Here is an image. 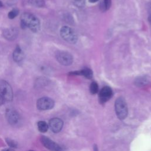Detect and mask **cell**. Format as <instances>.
Instances as JSON below:
<instances>
[{"label": "cell", "instance_id": "obj_1", "mask_svg": "<svg viewBox=\"0 0 151 151\" xmlns=\"http://www.w3.org/2000/svg\"><path fill=\"white\" fill-rule=\"evenodd\" d=\"M21 25L22 28H28L34 32H37L40 29V21L34 15L24 12L21 16Z\"/></svg>", "mask_w": 151, "mask_h": 151}, {"label": "cell", "instance_id": "obj_2", "mask_svg": "<svg viewBox=\"0 0 151 151\" xmlns=\"http://www.w3.org/2000/svg\"><path fill=\"white\" fill-rule=\"evenodd\" d=\"M115 112L120 120L126 119L128 113V109L125 100L120 97L116 99L114 103Z\"/></svg>", "mask_w": 151, "mask_h": 151}, {"label": "cell", "instance_id": "obj_3", "mask_svg": "<svg viewBox=\"0 0 151 151\" xmlns=\"http://www.w3.org/2000/svg\"><path fill=\"white\" fill-rule=\"evenodd\" d=\"M61 37L67 42L74 44L77 41L78 37L75 31L69 27L64 26L60 29Z\"/></svg>", "mask_w": 151, "mask_h": 151}, {"label": "cell", "instance_id": "obj_4", "mask_svg": "<svg viewBox=\"0 0 151 151\" xmlns=\"http://www.w3.org/2000/svg\"><path fill=\"white\" fill-rule=\"evenodd\" d=\"M0 94L4 97L5 101H10L13 99L12 89L10 84L5 80L0 81Z\"/></svg>", "mask_w": 151, "mask_h": 151}, {"label": "cell", "instance_id": "obj_5", "mask_svg": "<svg viewBox=\"0 0 151 151\" xmlns=\"http://www.w3.org/2000/svg\"><path fill=\"white\" fill-rule=\"evenodd\" d=\"M55 58L58 62L63 65H70L73 61L71 54L64 51H58L55 53Z\"/></svg>", "mask_w": 151, "mask_h": 151}, {"label": "cell", "instance_id": "obj_6", "mask_svg": "<svg viewBox=\"0 0 151 151\" xmlns=\"http://www.w3.org/2000/svg\"><path fill=\"white\" fill-rule=\"evenodd\" d=\"M54 106V101L50 97H44L39 99L37 101V107L39 110H47L52 109Z\"/></svg>", "mask_w": 151, "mask_h": 151}, {"label": "cell", "instance_id": "obj_7", "mask_svg": "<svg viewBox=\"0 0 151 151\" xmlns=\"http://www.w3.org/2000/svg\"><path fill=\"white\" fill-rule=\"evenodd\" d=\"M41 141L42 145L50 150L59 151L61 149L60 146L57 143L46 136H42L41 137Z\"/></svg>", "mask_w": 151, "mask_h": 151}, {"label": "cell", "instance_id": "obj_8", "mask_svg": "<svg viewBox=\"0 0 151 151\" xmlns=\"http://www.w3.org/2000/svg\"><path fill=\"white\" fill-rule=\"evenodd\" d=\"M6 117L9 124H17L19 121V115L18 112L13 109H9L6 111Z\"/></svg>", "mask_w": 151, "mask_h": 151}, {"label": "cell", "instance_id": "obj_9", "mask_svg": "<svg viewBox=\"0 0 151 151\" xmlns=\"http://www.w3.org/2000/svg\"><path fill=\"white\" fill-rule=\"evenodd\" d=\"M19 31L16 27H10L6 28L3 31V35L5 39L8 41H13L17 38Z\"/></svg>", "mask_w": 151, "mask_h": 151}, {"label": "cell", "instance_id": "obj_10", "mask_svg": "<svg viewBox=\"0 0 151 151\" xmlns=\"http://www.w3.org/2000/svg\"><path fill=\"white\" fill-rule=\"evenodd\" d=\"M113 96V91L110 87L105 86L99 93V100L101 103H105L108 101Z\"/></svg>", "mask_w": 151, "mask_h": 151}, {"label": "cell", "instance_id": "obj_11", "mask_svg": "<svg viewBox=\"0 0 151 151\" xmlns=\"http://www.w3.org/2000/svg\"><path fill=\"white\" fill-rule=\"evenodd\" d=\"M63 122L59 118H52L49 122V127L54 133H58L63 128Z\"/></svg>", "mask_w": 151, "mask_h": 151}, {"label": "cell", "instance_id": "obj_12", "mask_svg": "<svg viewBox=\"0 0 151 151\" xmlns=\"http://www.w3.org/2000/svg\"><path fill=\"white\" fill-rule=\"evenodd\" d=\"M24 55V52L22 51V49L20 48L19 46L17 45L15 48L12 54L14 60L17 63L20 62L23 60Z\"/></svg>", "mask_w": 151, "mask_h": 151}, {"label": "cell", "instance_id": "obj_13", "mask_svg": "<svg viewBox=\"0 0 151 151\" xmlns=\"http://www.w3.org/2000/svg\"><path fill=\"white\" fill-rule=\"evenodd\" d=\"M70 75L83 76L87 78L90 79L93 77V71L90 68H84L80 71H76L70 73Z\"/></svg>", "mask_w": 151, "mask_h": 151}, {"label": "cell", "instance_id": "obj_14", "mask_svg": "<svg viewBox=\"0 0 151 151\" xmlns=\"http://www.w3.org/2000/svg\"><path fill=\"white\" fill-rule=\"evenodd\" d=\"M28 3L35 7L41 8L45 5L44 0H29Z\"/></svg>", "mask_w": 151, "mask_h": 151}, {"label": "cell", "instance_id": "obj_15", "mask_svg": "<svg viewBox=\"0 0 151 151\" xmlns=\"http://www.w3.org/2000/svg\"><path fill=\"white\" fill-rule=\"evenodd\" d=\"M38 130L42 133H45L48 130V125L44 121H40L37 124Z\"/></svg>", "mask_w": 151, "mask_h": 151}, {"label": "cell", "instance_id": "obj_16", "mask_svg": "<svg viewBox=\"0 0 151 151\" xmlns=\"http://www.w3.org/2000/svg\"><path fill=\"white\" fill-rule=\"evenodd\" d=\"M99 90V86L96 82L93 81L91 83L90 86V91L91 94H95L98 92Z\"/></svg>", "mask_w": 151, "mask_h": 151}, {"label": "cell", "instance_id": "obj_17", "mask_svg": "<svg viewBox=\"0 0 151 151\" xmlns=\"http://www.w3.org/2000/svg\"><path fill=\"white\" fill-rule=\"evenodd\" d=\"M19 14V11L18 9H16V8H14V9H12L11 11H10L9 12H8V17L9 19H14V18H15Z\"/></svg>", "mask_w": 151, "mask_h": 151}, {"label": "cell", "instance_id": "obj_18", "mask_svg": "<svg viewBox=\"0 0 151 151\" xmlns=\"http://www.w3.org/2000/svg\"><path fill=\"white\" fill-rule=\"evenodd\" d=\"M101 5V8L102 9L103 8L104 10H107L111 6V0H103V2Z\"/></svg>", "mask_w": 151, "mask_h": 151}, {"label": "cell", "instance_id": "obj_19", "mask_svg": "<svg viewBox=\"0 0 151 151\" xmlns=\"http://www.w3.org/2000/svg\"><path fill=\"white\" fill-rule=\"evenodd\" d=\"M6 142L7 144L8 145V146H9L10 147H13V148L17 147L18 144L15 140H14L11 139H9V138H7V139H6Z\"/></svg>", "mask_w": 151, "mask_h": 151}, {"label": "cell", "instance_id": "obj_20", "mask_svg": "<svg viewBox=\"0 0 151 151\" xmlns=\"http://www.w3.org/2000/svg\"><path fill=\"white\" fill-rule=\"evenodd\" d=\"M146 83H147V81H146V78L144 77H139V78H137L136 80V84L139 86H143L145 85Z\"/></svg>", "mask_w": 151, "mask_h": 151}, {"label": "cell", "instance_id": "obj_21", "mask_svg": "<svg viewBox=\"0 0 151 151\" xmlns=\"http://www.w3.org/2000/svg\"><path fill=\"white\" fill-rule=\"evenodd\" d=\"M73 4L77 7H83L84 5L85 0H71Z\"/></svg>", "mask_w": 151, "mask_h": 151}, {"label": "cell", "instance_id": "obj_22", "mask_svg": "<svg viewBox=\"0 0 151 151\" xmlns=\"http://www.w3.org/2000/svg\"><path fill=\"white\" fill-rule=\"evenodd\" d=\"M4 101H5V100H4V97H3L0 94V106L2 105V104L4 103Z\"/></svg>", "mask_w": 151, "mask_h": 151}, {"label": "cell", "instance_id": "obj_23", "mask_svg": "<svg viewBox=\"0 0 151 151\" xmlns=\"http://www.w3.org/2000/svg\"><path fill=\"white\" fill-rule=\"evenodd\" d=\"M93 150L94 151H98V148H97V145H94V147H93Z\"/></svg>", "mask_w": 151, "mask_h": 151}, {"label": "cell", "instance_id": "obj_24", "mask_svg": "<svg viewBox=\"0 0 151 151\" xmlns=\"http://www.w3.org/2000/svg\"><path fill=\"white\" fill-rule=\"evenodd\" d=\"M148 21H149L150 24L151 25V14H150V15L149 16V17H148Z\"/></svg>", "mask_w": 151, "mask_h": 151}, {"label": "cell", "instance_id": "obj_25", "mask_svg": "<svg viewBox=\"0 0 151 151\" xmlns=\"http://www.w3.org/2000/svg\"><path fill=\"white\" fill-rule=\"evenodd\" d=\"M2 151H14V150L11 149H4Z\"/></svg>", "mask_w": 151, "mask_h": 151}, {"label": "cell", "instance_id": "obj_26", "mask_svg": "<svg viewBox=\"0 0 151 151\" xmlns=\"http://www.w3.org/2000/svg\"><path fill=\"white\" fill-rule=\"evenodd\" d=\"M88 1H89V2H90L94 3V2H97V1H99V0H88Z\"/></svg>", "mask_w": 151, "mask_h": 151}, {"label": "cell", "instance_id": "obj_27", "mask_svg": "<svg viewBox=\"0 0 151 151\" xmlns=\"http://www.w3.org/2000/svg\"><path fill=\"white\" fill-rule=\"evenodd\" d=\"M2 6V3L1 2V1H0V7Z\"/></svg>", "mask_w": 151, "mask_h": 151}, {"label": "cell", "instance_id": "obj_28", "mask_svg": "<svg viewBox=\"0 0 151 151\" xmlns=\"http://www.w3.org/2000/svg\"><path fill=\"white\" fill-rule=\"evenodd\" d=\"M28 151H33V150H28Z\"/></svg>", "mask_w": 151, "mask_h": 151}]
</instances>
